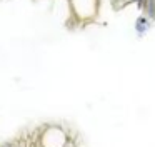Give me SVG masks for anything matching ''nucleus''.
Returning <instances> with one entry per match:
<instances>
[{
	"mask_svg": "<svg viewBox=\"0 0 155 147\" xmlns=\"http://www.w3.org/2000/svg\"><path fill=\"white\" fill-rule=\"evenodd\" d=\"M4 147H18V145H15V144H7V145H4Z\"/></svg>",
	"mask_w": 155,
	"mask_h": 147,
	"instance_id": "obj_5",
	"label": "nucleus"
},
{
	"mask_svg": "<svg viewBox=\"0 0 155 147\" xmlns=\"http://www.w3.org/2000/svg\"><path fill=\"white\" fill-rule=\"evenodd\" d=\"M70 13L78 22H90L97 17L100 0H68Z\"/></svg>",
	"mask_w": 155,
	"mask_h": 147,
	"instance_id": "obj_1",
	"label": "nucleus"
},
{
	"mask_svg": "<svg viewBox=\"0 0 155 147\" xmlns=\"http://www.w3.org/2000/svg\"><path fill=\"white\" fill-rule=\"evenodd\" d=\"M150 25H152V20L148 19L147 15H140L135 20V32H137L138 35H143V33L150 29Z\"/></svg>",
	"mask_w": 155,
	"mask_h": 147,
	"instance_id": "obj_3",
	"label": "nucleus"
},
{
	"mask_svg": "<svg viewBox=\"0 0 155 147\" xmlns=\"http://www.w3.org/2000/svg\"><path fill=\"white\" fill-rule=\"evenodd\" d=\"M112 2H114L115 9H120L122 5H127V3H132V2H135V3H137L138 0H112Z\"/></svg>",
	"mask_w": 155,
	"mask_h": 147,
	"instance_id": "obj_4",
	"label": "nucleus"
},
{
	"mask_svg": "<svg viewBox=\"0 0 155 147\" xmlns=\"http://www.w3.org/2000/svg\"><path fill=\"white\" fill-rule=\"evenodd\" d=\"M67 132L58 125H48L40 134V147H67Z\"/></svg>",
	"mask_w": 155,
	"mask_h": 147,
	"instance_id": "obj_2",
	"label": "nucleus"
}]
</instances>
